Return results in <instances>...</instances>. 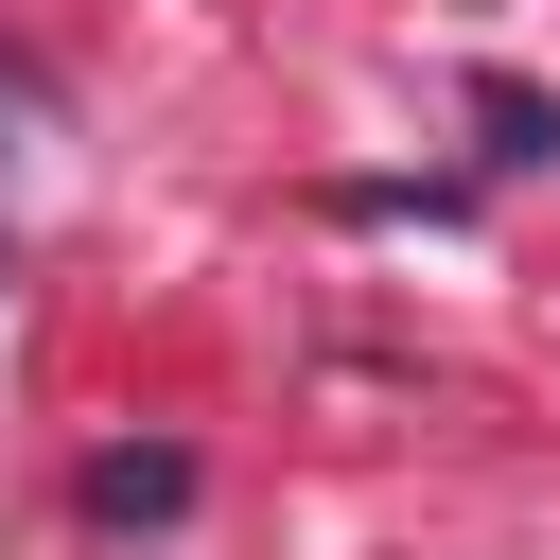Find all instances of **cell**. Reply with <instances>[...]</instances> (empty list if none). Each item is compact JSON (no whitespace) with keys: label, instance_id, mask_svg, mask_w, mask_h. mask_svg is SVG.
<instances>
[{"label":"cell","instance_id":"cell-3","mask_svg":"<svg viewBox=\"0 0 560 560\" xmlns=\"http://www.w3.org/2000/svg\"><path fill=\"white\" fill-rule=\"evenodd\" d=\"M0 122H35V70H18V52H0Z\"/></svg>","mask_w":560,"mask_h":560},{"label":"cell","instance_id":"cell-1","mask_svg":"<svg viewBox=\"0 0 560 560\" xmlns=\"http://www.w3.org/2000/svg\"><path fill=\"white\" fill-rule=\"evenodd\" d=\"M175 508H192V455H175V438L88 455V525H175Z\"/></svg>","mask_w":560,"mask_h":560},{"label":"cell","instance_id":"cell-2","mask_svg":"<svg viewBox=\"0 0 560 560\" xmlns=\"http://www.w3.org/2000/svg\"><path fill=\"white\" fill-rule=\"evenodd\" d=\"M472 122H490V158H542V140H560V105H542V88H508V70L472 88Z\"/></svg>","mask_w":560,"mask_h":560}]
</instances>
